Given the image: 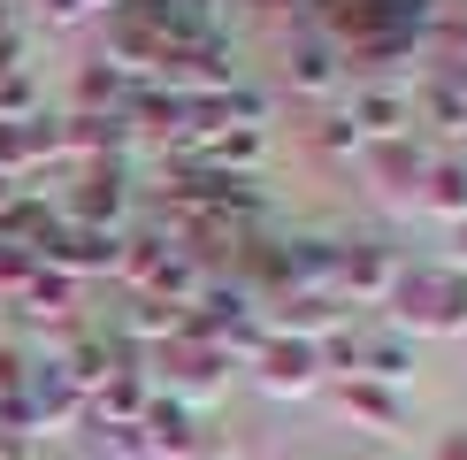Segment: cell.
<instances>
[{"label":"cell","mask_w":467,"mask_h":460,"mask_svg":"<svg viewBox=\"0 0 467 460\" xmlns=\"http://www.w3.org/2000/svg\"><path fill=\"white\" fill-rule=\"evenodd\" d=\"M0 460H24V445H8V437H0Z\"/></svg>","instance_id":"cell-1"}]
</instances>
